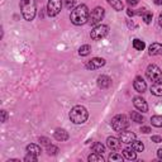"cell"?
<instances>
[{
    "mask_svg": "<svg viewBox=\"0 0 162 162\" xmlns=\"http://www.w3.org/2000/svg\"><path fill=\"white\" fill-rule=\"evenodd\" d=\"M120 144H122V141L119 138H117V137H109V138L106 139V146L109 147L110 150H113V151L119 150Z\"/></svg>",
    "mask_w": 162,
    "mask_h": 162,
    "instance_id": "obj_13",
    "label": "cell"
},
{
    "mask_svg": "<svg viewBox=\"0 0 162 162\" xmlns=\"http://www.w3.org/2000/svg\"><path fill=\"white\" fill-rule=\"evenodd\" d=\"M133 86H134V89H136L138 92H144V91H146V89H147V84H146V81H144L141 76H138V77L134 79Z\"/></svg>",
    "mask_w": 162,
    "mask_h": 162,
    "instance_id": "obj_12",
    "label": "cell"
},
{
    "mask_svg": "<svg viewBox=\"0 0 162 162\" xmlns=\"http://www.w3.org/2000/svg\"><path fill=\"white\" fill-rule=\"evenodd\" d=\"M2 122H6V112L2 110Z\"/></svg>",
    "mask_w": 162,
    "mask_h": 162,
    "instance_id": "obj_36",
    "label": "cell"
},
{
    "mask_svg": "<svg viewBox=\"0 0 162 162\" xmlns=\"http://www.w3.org/2000/svg\"><path fill=\"white\" fill-rule=\"evenodd\" d=\"M91 150L92 152H96V153H104L105 152V147L101 144V143H94L92 147H91Z\"/></svg>",
    "mask_w": 162,
    "mask_h": 162,
    "instance_id": "obj_23",
    "label": "cell"
},
{
    "mask_svg": "<svg viewBox=\"0 0 162 162\" xmlns=\"http://www.w3.org/2000/svg\"><path fill=\"white\" fill-rule=\"evenodd\" d=\"M130 147H132L136 152H142V151L144 150V144H143L142 142H139V141H133Z\"/></svg>",
    "mask_w": 162,
    "mask_h": 162,
    "instance_id": "obj_22",
    "label": "cell"
},
{
    "mask_svg": "<svg viewBox=\"0 0 162 162\" xmlns=\"http://www.w3.org/2000/svg\"><path fill=\"white\" fill-rule=\"evenodd\" d=\"M158 24H160V27H162V13H161L160 17H158Z\"/></svg>",
    "mask_w": 162,
    "mask_h": 162,
    "instance_id": "obj_39",
    "label": "cell"
},
{
    "mask_svg": "<svg viewBox=\"0 0 162 162\" xmlns=\"http://www.w3.org/2000/svg\"><path fill=\"white\" fill-rule=\"evenodd\" d=\"M87 160H89L90 162H104V158H103L101 153H96V152L91 153V155L87 157Z\"/></svg>",
    "mask_w": 162,
    "mask_h": 162,
    "instance_id": "obj_21",
    "label": "cell"
},
{
    "mask_svg": "<svg viewBox=\"0 0 162 162\" xmlns=\"http://www.w3.org/2000/svg\"><path fill=\"white\" fill-rule=\"evenodd\" d=\"M123 158H124L123 155L117 153V152H114V153H112V155L109 156V161H110V162H120V161H123Z\"/></svg>",
    "mask_w": 162,
    "mask_h": 162,
    "instance_id": "obj_28",
    "label": "cell"
},
{
    "mask_svg": "<svg viewBox=\"0 0 162 162\" xmlns=\"http://www.w3.org/2000/svg\"><path fill=\"white\" fill-rule=\"evenodd\" d=\"M108 3L112 8H114L117 11H120L123 10V3H122V0H108Z\"/></svg>",
    "mask_w": 162,
    "mask_h": 162,
    "instance_id": "obj_20",
    "label": "cell"
},
{
    "mask_svg": "<svg viewBox=\"0 0 162 162\" xmlns=\"http://www.w3.org/2000/svg\"><path fill=\"white\" fill-rule=\"evenodd\" d=\"M20 10L25 20H33L37 13L36 0H20Z\"/></svg>",
    "mask_w": 162,
    "mask_h": 162,
    "instance_id": "obj_3",
    "label": "cell"
},
{
    "mask_svg": "<svg viewBox=\"0 0 162 162\" xmlns=\"http://www.w3.org/2000/svg\"><path fill=\"white\" fill-rule=\"evenodd\" d=\"M146 76H147V79L150 81H152V83H158V81L162 80V71H161V69L158 66L150 65L147 67Z\"/></svg>",
    "mask_w": 162,
    "mask_h": 162,
    "instance_id": "obj_5",
    "label": "cell"
},
{
    "mask_svg": "<svg viewBox=\"0 0 162 162\" xmlns=\"http://www.w3.org/2000/svg\"><path fill=\"white\" fill-rule=\"evenodd\" d=\"M142 15H143V20H144L146 24H150V23H151V20H152V13H150V11H144Z\"/></svg>",
    "mask_w": 162,
    "mask_h": 162,
    "instance_id": "obj_29",
    "label": "cell"
},
{
    "mask_svg": "<svg viewBox=\"0 0 162 162\" xmlns=\"http://www.w3.org/2000/svg\"><path fill=\"white\" fill-rule=\"evenodd\" d=\"M138 2H139V0H128V4L129 5H136V4H138Z\"/></svg>",
    "mask_w": 162,
    "mask_h": 162,
    "instance_id": "obj_37",
    "label": "cell"
},
{
    "mask_svg": "<svg viewBox=\"0 0 162 162\" xmlns=\"http://www.w3.org/2000/svg\"><path fill=\"white\" fill-rule=\"evenodd\" d=\"M39 142L42 143L43 146H46V147H48V146L51 144V141H49L48 138H46V137H40V138H39Z\"/></svg>",
    "mask_w": 162,
    "mask_h": 162,
    "instance_id": "obj_32",
    "label": "cell"
},
{
    "mask_svg": "<svg viewBox=\"0 0 162 162\" xmlns=\"http://www.w3.org/2000/svg\"><path fill=\"white\" fill-rule=\"evenodd\" d=\"M133 104H134V106H136V109H138L139 112H142V113L148 112L147 101H146L143 98H139V96L134 98V99H133Z\"/></svg>",
    "mask_w": 162,
    "mask_h": 162,
    "instance_id": "obj_11",
    "label": "cell"
},
{
    "mask_svg": "<svg viewBox=\"0 0 162 162\" xmlns=\"http://www.w3.org/2000/svg\"><path fill=\"white\" fill-rule=\"evenodd\" d=\"M75 2H76V0H65V5H66V8L71 9V8L75 5Z\"/></svg>",
    "mask_w": 162,
    "mask_h": 162,
    "instance_id": "obj_33",
    "label": "cell"
},
{
    "mask_svg": "<svg viewBox=\"0 0 162 162\" xmlns=\"http://www.w3.org/2000/svg\"><path fill=\"white\" fill-rule=\"evenodd\" d=\"M129 126V120L126 115L123 114H119V115H115L113 119H112V127L114 130L117 132H122V130H124L127 129Z\"/></svg>",
    "mask_w": 162,
    "mask_h": 162,
    "instance_id": "obj_4",
    "label": "cell"
},
{
    "mask_svg": "<svg viewBox=\"0 0 162 162\" xmlns=\"http://www.w3.org/2000/svg\"><path fill=\"white\" fill-rule=\"evenodd\" d=\"M89 14L90 13L87 6L85 4H80L71 11L70 19L75 25H83L89 20Z\"/></svg>",
    "mask_w": 162,
    "mask_h": 162,
    "instance_id": "obj_1",
    "label": "cell"
},
{
    "mask_svg": "<svg viewBox=\"0 0 162 162\" xmlns=\"http://www.w3.org/2000/svg\"><path fill=\"white\" fill-rule=\"evenodd\" d=\"M105 65V60L104 58H100V57H95L90 60L87 63H86V69L89 70H98L100 67H103Z\"/></svg>",
    "mask_w": 162,
    "mask_h": 162,
    "instance_id": "obj_10",
    "label": "cell"
},
{
    "mask_svg": "<svg viewBox=\"0 0 162 162\" xmlns=\"http://www.w3.org/2000/svg\"><path fill=\"white\" fill-rule=\"evenodd\" d=\"M104 15H105L104 8L98 6V8H95V9H94V10L90 13V14H89V23H90L91 25H96L98 23H100V22L103 20Z\"/></svg>",
    "mask_w": 162,
    "mask_h": 162,
    "instance_id": "obj_6",
    "label": "cell"
},
{
    "mask_svg": "<svg viewBox=\"0 0 162 162\" xmlns=\"http://www.w3.org/2000/svg\"><path fill=\"white\" fill-rule=\"evenodd\" d=\"M89 118V113L86 108L83 105H76L74 106L70 112V119L75 124H84Z\"/></svg>",
    "mask_w": 162,
    "mask_h": 162,
    "instance_id": "obj_2",
    "label": "cell"
},
{
    "mask_svg": "<svg viewBox=\"0 0 162 162\" xmlns=\"http://www.w3.org/2000/svg\"><path fill=\"white\" fill-rule=\"evenodd\" d=\"M55 138L60 142H65L69 139V133H67L65 129H61V128H57L55 130Z\"/></svg>",
    "mask_w": 162,
    "mask_h": 162,
    "instance_id": "obj_16",
    "label": "cell"
},
{
    "mask_svg": "<svg viewBox=\"0 0 162 162\" xmlns=\"http://www.w3.org/2000/svg\"><path fill=\"white\" fill-rule=\"evenodd\" d=\"M108 32H109V27L105 25V24H100V25H96L95 28H94L90 33V37L94 39V40H100L103 39Z\"/></svg>",
    "mask_w": 162,
    "mask_h": 162,
    "instance_id": "obj_7",
    "label": "cell"
},
{
    "mask_svg": "<svg viewBox=\"0 0 162 162\" xmlns=\"http://www.w3.org/2000/svg\"><path fill=\"white\" fill-rule=\"evenodd\" d=\"M61 6H62L61 0H49L47 5V14L49 17H56L61 11Z\"/></svg>",
    "mask_w": 162,
    "mask_h": 162,
    "instance_id": "obj_8",
    "label": "cell"
},
{
    "mask_svg": "<svg viewBox=\"0 0 162 162\" xmlns=\"http://www.w3.org/2000/svg\"><path fill=\"white\" fill-rule=\"evenodd\" d=\"M151 122H152V126H155L157 128H161L162 127V115H155V117H152Z\"/></svg>",
    "mask_w": 162,
    "mask_h": 162,
    "instance_id": "obj_25",
    "label": "cell"
},
{
    "mask_svg": "<svg viewBox=\"0 0 162 162\" xmlns=\"http://www.w3.org/2000/svg\"><path fill=\"white\" fill-rule=\"evenodd\" d=\"M37 157L38 156H34V155H31V153H28V156H25V158H24V161H27V162H36L37 161Z\"/></svg>",
    "mask_w": 162,
    "mask_h": 162,
    "instance_id": "obj_31",
    "label": "cell"
},
{
    "mask_svg": "<svg viewBox=\"0 0 162 162\" xmlns=\"http://www.w3.org/2000/svg\"><path fill=\"white\" fill-rule=\"evenodd\" d=\"M119 139L122 141V143H126V144H130L133 141H136V134L133 132H129V130H122L119 132Z\"/></svg>",
    "mask_w": 162,
    "mask_h": 162,
    "instance_id": "obj_9",
    "label": "cell"
},
{
    "mask_svg": "<svg viewBox=\"0 0 162 162\" xmlns=\"http://www.w3.org/2000/svg\"><path fill=\"white\" fill-rule=\"evenodd\" d=\"M150 56H160L162 55V45L161 43H152L148 48Z\"/></svg>",
    "mask_w": 162,
    "mask_h": 162,
    "instance_id": "obj_15",
    "label": "cell"
},
{
    "mask_svg": "<svg viewBox=\"0 0 162 162\" xmlns=\"http://www.w3.org/2000/svg\"><path fill=\"white\" fill-rule=\"evenodd\" d=\"M133 47L136 48L137 51H143L144 49V47H146V45H144V42H142L141 39H134L133 40Z\"/></svg>",
    "mask_w": 162,
    "mask_h": 162,
    "instance_id": "obj_27",
    "label": "cell"
},
{
    "mask_svg": "<svg viewBox=\"0 0 162 162\" xmlns=\"http://www.w3.org/2000/svg\"><path fill=\"white\" fill-rule=\"evenodd\" d=\"M90 51H91V47L89 45H84L79 48V55L80 56H87L90 53Z\"/></svg>",
    "mask_w": 162,
    "mask_h": 162,
    "instance_id": "obj_24",
    "label": "cell"
},
{
    "mask_svg": "<svg viewBox=\"0 0 162 162\" xmlns=\"http://www.w3.org/2000/svg\"><path fill=\"white\" fill-rule=\"evenodd\" d=\"M152 142H155V143H161L162 142V138L160 137V136H152Z\"/></svg>",
    "mask_w": 162,
    "mask_h": 162,
    "instance_id": "obj_34",
    "label": "cell"
},
{
    "mask_svg": "<svg viewBox=\"0 0 162 162\" xmlns=\"http://www.w3.org/2000/svg\"><path fill=\"white\" fill-rule=\"evenodd\" d=\"M47 152H48V155H56V153L58 152V148H57L56 146L49 144V146L47 147Z\"/></svg>",
    "mask_w": 162,
    "mask_h": 162,
    "instance_id": "obj_30",
    "label": "cell"
},
{
    "mask_svg": "<svg viewBox=\"0 0 162 162\" xmlns=\"http://www.w3.org/2000/svg\"><path fill=\"white\" fill-rule=\"evenodd\" d=\"M27 152L31 155H34V156H39L42 151H40L39 146H37V144H28L27 146Z\"/></svg>",
    "mask_w": 162,
    "mask_h": 162,
    "instance_id": "obj_19",
    "label": "cell"
},
{
    "mask_svg": "<svg viewBox=\"0 0 162 162\" xmlns=\"http://www.w3.org/2000/svg\"><path fill=\"white\" fill-rule=\"evenodd\" d=\"M130 118H132L133 122H136V123H142V122H143V117L138 112H132L130 113Z\"/></svg>",
    "mask_w": 162,
    "mask_h": 162,
    "instance_id": "obj_26",
    "label": "cell"
},
{
    "mask_svg": "<svg viewBox=\"0 0 162 162\" xmlns=\"http://www.w3.org/2000/svg\"><path fill=\"white\" fill-rule=\"evenodd\" d=\"M127 13H128V15H129V17H130V15H134V11H133L132 9H128V11H127Z\"/></svg>",
    "mask_w": 162,
    "mask_h": 162,
    "instance_id": "obj_40",
    "label": "cell"
},
{
    "mask_svg": "<svg viewBox=\"0 0 162 162\" xmlns=\"http://www.w3.org/2000/svg\"><path fill=\"white\" fill-rule=\"evenodd\" d=\"M155 4L156 5H162V0H155Z\"/></svg>",
    "mask_w": 162,
    "mask_h": 162,
    "instance_id": "obj_41",
    "label": "cell"
},
{
    "mask_svg": "<svg viewBox=\"0 0 162 162\" xmlns=\"http://www.w3.org/2000/svg\"><path fill=\"white\" fill-rule=\"evenodd\" d=\"M151 92L156 96H162V83H153L151 86Z\"/></svg>",
    "mask_w": 162,
    "mask_h": 162,
    "instance_id": "obj_18",
    "label": "cell"
},
{
    "mask_svg": "<svg viewBox=\"0 0 162 162\" xmlns=\"http://www.w3.org/2000/svg\"><path fill=\"white\" fill-rule=\"evenodd\" d=\"M112 85V80L109 76H106V75H101L98 77V86L100 89H108Z\"/></svg>",
    "mask_w": 162,
    "mask_h": 162,
    "instance_id": "obj_14",
    "label": "cell"
},
{
    "mask_svg": "<svg viewBox=\"0 0 162 162\" xmlns=\"http://www.w3.org/2000/svg\"><path fill=\"white\" fill-rule=\"evenodd\" d=\"M122 155L124 156L126 160H129V161H133V160L137 158V152L134 151L132 147H128V148H126V150H123V153Z\"/></svg>",
    "mask_w": 162,
    "mask_h": 162,
    "instance_id": "obj_17",
    "label": "cell"
},
{
    "mask_svg": "<svg viewBox=\"0 0 162 162\" xmlns=\"http://www.w3.org/2000/svg\"><path fill=\"white\" fill-rule=\"evenodd\" d=\"M157 156H158L160 160H162V148H160V150L157 151Z\"/></svg>",
    "mask_w": 162,
    "mask_h": 162,
    "instance_id": "obj_38",
    "label": "cell"
},
{
    "mask_svg": "<svg viewBox=\"0 0 162 162\" xmlns=\"http://www.w3.org/2000/svg\"><path fill=\"white\" fill-rule=\"evenodd\" d=\"M141 132H142V133H150V132H151V128H150V127H142V128H141Z\"/></svg>",
    "mask_w": 162,
    "mask_h": 162,
    "instance_id": "obj_35",
    "label": "cell"
}]
</instances>
